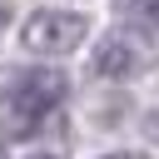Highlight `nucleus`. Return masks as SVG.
Segmentation results:
<instances>
[{"label":"nucleus","instance_id":"1","mask_svg":"<svg viewBox=\"0 0 159 159\" xmlns=\"http://www.w3.org/2000/svg\"><path fill=\"white\" fill-rule=\"evenodd\" d=\"M60 99H65V75H55V70H35V75L15 80L10 89H0V139L40 129V119Z\"/></svg>","mask_w":159,"mask_h":159},{"label":"nucleus","instance_id":"2","mask_svg":"<svg viewBox=\"0 0 159 159\" xmlns=\"http://www.w3.org/2000/svg\"><path fill=\"white\" fill-rule=\"evenodd\" d=\"M84 35H89V15H80V10H40V15L25 20L20 45L30 55H70L75 45H84Z\"/></svg>","mask_w":159,"mask_h":159},{"label":"nucleus","instance_id":"3","mask_svg":"<svg viewBox=\"0 0 159 159\" xmlns=\"http://www.w3.org/2000/svg\"><path fill=\"white\" fill-rule=\"evenodd\" d=\"M149 60H154L149 45L134 35H104L94 45V75H104V80H134L149 70Z\"/></svg>","mask_w":159,"mask_h":159},{"label":"nucleus","instance_id":"4","mask_svg":"<svg viewBox=\"0 0 159 159\" xmlns=\"http://www.w3.org/2000/svg\"><path fill=\"white\" fill-rule=\"evenodd\" d=\"M119 5V15L129 20V25H139V30H159V0H114Z\"/></svg>","mask_w":159,"mask_h":159},{"label":"nucleus","instance_id":"5","mask_svg":"<svg viewBox=\"0 0 159 159\" xmlns=\"http://www.w3.org/2000/svg\"><path fill=\"white\" fill-rule=\"evenodd\" d=\"M149 134H154V139H159V109H154V114H149Z\"/></svg>","mask_w":159,"mask_h":159},{"label":"nucleus","instance_id":"6","mask_svg":"<svg viewBox=\"0 0 159 159\" xmlns=\"http://www.w3.org/2000/svg\"><path fill=\"white\" fill-rule=\"evenodd\" d=\"M5 25H10V10H5V5H0V30H5Z\"/></svg>","mask_w":159,"mask_h":159},{"label":"nucleus","instance_id":"7","mask_svg":"<svg viewBox=\"0 0 159 159\" xmlns=\"http://www.w3.org/2000/svg\"><path fill=\"white\" fill-rule=\"evenodd\" d=\"M99 159H134V154H99Z\"/></svg>","mask_w":159,"mask_h":159},{"label":"nucleus","instance_id":"8","mask_svg":"<svg viewBox=\"0 0 159 159\" xmlns=\"http://www.w3.org/2000/svg\"><path fill=\"white\" fill-rule=\"evenodd\" d=\"M30 159H50V154H30Z\"/></svg>","mask_w":159,"mask_h":159}]
</instances>
